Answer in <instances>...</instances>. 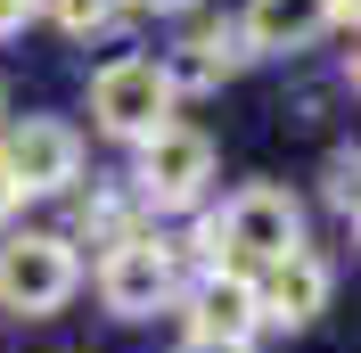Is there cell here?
<instances>
[{
    "mask_svg": "<svg viewBox=\"0 0 361 353\" xmlns=\"http://www.w3.org/2000/svg\"><path fill=\"white\" fill-rule=\"evenodd\" d=\"M74 280H82L74 239H58V230H17V239H0V312L49 321V312L74 296Z\"/></svg>",
    "mask_w": 361,
    "mask_h": 353,
    "instance_id": "2",
    "label": "cell"
},
{
    "mask_svg": "<svg viewBox=\"0 0 361 353\" xmlns=\"http://www.w3.org/2000/svg\"><path fill=\"white\" fill-rule=\"evenodd\" d=\"M238 25H197V33H180L173 49H164L157 66H164V83H173V99L180 90H214V83H230L238 74Z\"/></svg>",
    "mask_w": 361,
    "mask_h": 353,
    "instance_id": "10",
    "label": "cell"
},
{
    "mask_svg": "<svg viewBox=\"0 0 361 353\" xmlns=\"http://www.w3.org/2000/svg\"><path fill=\"white\" fill-rule=\"evenodd\" d=\"M173 287H180V246L157 239V230H140L132 246H115L107 263H99V296H107V312H123V321L164 312Z\"/></svg>",
    "mask_w": 361,
    "mask_h": 353,
    "instance_id": "5",
    "label": "cell"
},
{
    "mask_svg": "<svg viewBox=\"0 0 361 353\" xmlns=\"http://www.w3.org/2000/svg\"><path fill=\"white\" fill-rule=\"evenodd\" d=\"M33 8H42V0H0V42H8V33H25V25H33Z\"/></svg>",
    "mask_w": 361,
    "mask_h": 353,
    "instance_id": "13",
    "label": "cell"
},
{
    "mask_svg": "<svg viewBox=\"0 0 361 353\" xmlns=\"http://www.w3.org/2000/svg\"><path fill=\"white\" fill-rule=\"evenodd\" d=\"M90 115H99V132L107 140H157L173 124V83H164L157 58H115V66L90 74Z\"/></svg>",
    "mask_w": 361,
    "mask_h": 353,
    "instance_id": "3",
    "label": "cell"
},
{
    "mask_svg": "<svg viewBox=\"0 0 361 353\" xmlns=\"http://www.w3.org/2000/svg\"><path fill=\"white\" fill-rule=\"evenodd\" d=\"M180 353H255V345H214V337H189Z\"/></svg>",
    "mask_w": 361,
    "mask_h": 353,
    "instance_id": "15",
    "label": "cell"
},
{
    "mask_svg": "<svg viewBox=\"0 0 361 353\" xmlns=\"http://www.w3.org/2000/svg\"><path fill=\"white\" fill-rule=\"evenodd\" d=\"M329 263H320L312 246L304 255H288V263H271L263 280H255V296H263V321L271 329H312L320 312H329Z\"/></svg>",
    "mask_w": 361,
    "mask_h": 353,
    "instance_id": "8",
    "label": "cell"
},
{
    "mask_svg": "<svg viewBox=\"0 0 361 353\" xmlns=\"http://www.w3.org/2000/svg\"><path fill=\"white\" fill-rule=\"evenodd\" d=\"M132 8H164V17H173V8H197V0H132Z\"/></svg>",
    "mask_w": 361,
    "mask_h": 353,
    "instance_id": "16",
    "label": "cell"
},
{
    "mask_svg": "<svg viewBox=\"0 0 361 353\" xmlns=\"http://www.w3.org/2000/svg\"><path fill=\"white\" fill-rule=\"evenodd\" d=\"M17 198H25V189H17V181H8V164H0V222L17 214Z\"/></svg>",
    "mask_w": 361,
    "mask_h": 353,
    "instance_id": "14",
    "label": "cell"
},
{
    "mask_svg": "<svg viewBox=\"0 0 361 353\" xmlns=\"http://www.w3.org/2000/svg\"><path fill=\"white\" fill-rule=\"evenodd\" d=\"M0 164H8V181H17L25 198H58V189L82 181V140L58 115H25L17 132L0 140Z\"/></svg>",
    "mask_w": 361,
    "mask_h": 353,
    "instance_id": "6",
    "label": "cell"
},
{
    "mask_svg": "<svg viewBox=\"0 0 361 353\" xmlns=\"http://www.w3.org/2000/svg\"><path fill=\"white\" fill-rule=\"evenodd\" d=\"M320 189H329L337 214H361V148H337V156H329V164H320Z\"/></svg>",
    "mask_w": 361,
    "mask_h": 353,
    "instance_id": "11",
    "label": "cell"
},
{
    "mask_svg": "<svg viewBox=\"0 0 361 353\" xmlns=\"http://www.w3.org/2000/svg\"><path fill=\"white\" fill-rule=\"evenodd\" d=\"M49 17L66 25L74 42H82V33H107V25L123 17V0H49Z\"/></svg>",
    "mask_w": 361,
    "mask_h": 353,
    "instance_id": "12",
    "label": "cell"
},
{
    "mask_svg": "<svg viewBox=\"0 0 361 353\" xmlns=\"http://www.w3.org/2000/svg\"><path fill=\"white\" fill-rule=\"evenodd\" d=\"M197 246L214 255V271H222V255H230V271L263 280L271 263L304 255V205H295L288 189H238L214 222H197Z\"/></svg>",
    "mask_w": 361,
    "mask_h": 353,
    "instance_id": "1",
    "label": "cell"
},
{
    "mask_svg": "<svg viewBox=\"0 0 361 353\" xmlns=\"http://www.w3.org/2000/svg\"><path fill=\"white\" fill-rule=\"evenodd\" d=\"M329 8H337V17H345V25H361V0H329Z\"/></svg>",
    "mask_w": 361,
    "mask_h": 353,
    "instance_id": "17",
    "label": "cell"
},
{
    "mask_svg": "<svg viewBox=\"0 0 361 353\" xmlns=\"http://www.w3.org/2000/svg\"><path fill=\"white\" fill-rule=\"evenodd\" d=\"M353 230H361V214H353Z\"/></svg>",
    "mask_w": 361,
    "mask_h": 353,
    "instance_id": "18",
    "label": "cell"
},
{
    "mask_svg": "<svg viewBox=\"0 0 361 353\" xmlns=\"http://www.w3.org/2000/svg\"><path fill=\"white\" fill-rule=\"evenodd\" d=\"M214 181V140L189 132V124H164L157 140H140V173H132V198L148 214H189Z\"/></svg>",
    "mask_w": 361,
    "mask_h": 353,
    "instance_id": "4",
    "label": "cell"
},
{
    "mask_svg": "<svg viewBox=\"0 0 361 353\" xmlns=\"http://www.w3.org/2000/svg\"><path fill=\"white\" fill-rule=\"evenodd\" d=\"M329 25H337V8H329V0H247L238 42L263 49V58H288V49H312Z\"/></svg>",
    "mask_w": 361,
    "mask_h": 353,
    "instance_id": "9",
    "label": "cell"
},
{
    "mask_svg": "<svg viewBox=\"0 0 361 353\" xmlns=\"http://www.w3.org/2000/svg\"><path fill=\"white\" fill-rule=\"evenodd\" d=\"M255 321H263V296H255L247 271H205L189 287V337H214V345H255Z\"/></svg>",
    "mask_w": 361,
    "mask_h": 353,
    "instance_id": "7",
    "label": "cell"
}]
</instances>
